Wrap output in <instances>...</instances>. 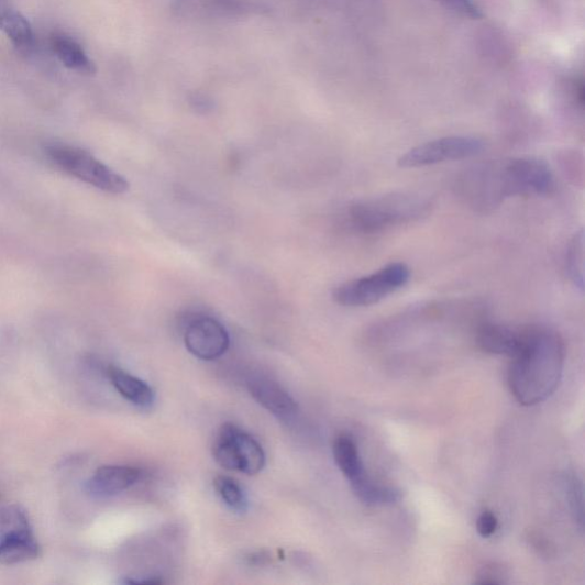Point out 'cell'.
Masks as SVG:
<instances>
[{"instance_id": "18", "label": "cell", "mask_w": 585, "mask_h": 585, "mask_svg": "<svg viewBox=\"0 0 585 585\" xmlns=\"http://www.w3.org/2000/svg\"><path fill=\"white\" fill-rule=\"evenodd\" d=\"M214 487L223 503L233 511L244 514L247 511L249 501L240 483L225 476L214 479Z\"/></svg>"}, {"instance_id": "1", "label": "cell", "mask_w": 585, "mask_h": 585, "mask_svg": "<svg viewBox=\"0 0 585 585\" xmlns=\"http://www.w3.org/2000/svg\"><path fill=\"white\" fill-rule=\"evenodd\" d=\"M553 189L550 166L536 157L479 163L465 168L455 184L457 196L479 213L493 212L512 197L544 196Z\"/></svg>"}, {"instance_id": "9", "label": "cell", "mask_w": 585, "mask_h": 585, "mask_svg": "<svg viewBox=\"0 0 585 585\" xmlns=\"http://www.w3.org/2000/svg\"><path fill=\"white\" fill-rule=\"evenodd\" d=\"M252 397L277 419L290 422L296 419L299 406L290 395L268 377H253L247 384Z\"/></svg>"}, {"instance_id": "6", "label": "cell", "mask_w": 585, "mask_h": 585, "mask_svg": "<svg viewBox=\"0 0 585 585\" xmlns=\"http://www.w3.org/2000/svg\"><path fill=\"white\" fill-rule=\"evenodd\" d=\"M41 550L25 510L18 505L0 508V564L35 561Z\"/></svg>"}, {"instance_id": "21", "label": "cell", "mask_w": 585, "mask_h": 585, "mask_svg": "<svg viewBox=\"0 0 585 585\" xmlns=\"http://www.w3.org/2000/svg\"><path fill=\"white\" fill-rule=\"evenodd\" d=\"M499 529V520L494 512L483 511L477 519V532L483 539L492 538Z\"/></svg>"}, {"instance_id": "5", "label": "cell", "mask_w": 585, "mask_h": 585, "mask_svg": "<svg viewBox=\"0 0 585 585\" xmlns=\"http://www.w3.org/2000/svg\"><path fill=\"white\" fill-rule=\"evenodd\" d=\"M411 271L402 262H393L371 275L346 282L333 291L334 301L343 307H369L402 288Z\"/></svg>"}, {"instance_id": "22", "label": "cell", "mask_w": 585, "mask_h": 585, "mask_svg": "<svg viewBox=\"0 0 585 585\" xmlns=\"http://www.w3.org/2000/svg\"><path fill=\"white\" fill-rule=\"evenodd\" d=\"M482 585H494L505 583V572L500 567L489 566L485 567L475 581Z\"/></svg>"}, {"instance_id": "20", "label": "cell", "mask_w": 585, "mask_h": 585, "mask_svg": "<svg viewBox=\"0 0 585 585\" xmlns=\"http://www.w3.org/2000/svg\"><path fill=\"white\" fill-rule=\"evenodd\" d=\"M565 490L571 514L577 522L578 528L583 530L584 523V505H583V486L575 475H566Z\"/></svg>"}, {"instance_id": "11", "label": "cell", "mask_w": 585, "mask_h": 585, "mask_svg": "<svg viewBox=\"0 0 585 585\" xmlns=\"http://www.w3.org/2000/svg\"><path fill=\"white\" fill-rule=\"evenodd\" d=\"M525 330L485 323L478 328L477 344L484 353L514 358L522 345Z\"/></svg>"}, {"instance_id": "17", "label": "cell", "mask_w": 585, "mask_h": 585, "mask_svg": "<svg viewBox=\"0 0 585 585\" xmlns=\"http://www.w3.org/2000/svg\"><path fill=\"white\" fill-rule=\"evenodd\" d=\"M0 31L9 37L20 52L31 53L35 48L33 26L19 11L13 10L0 19Z\"/></svg>"}, {"instance_id": "8", "label": "cell", "mask_w": 585, "mask_h": 585, "mask_svg": "<svg viewBox=\"0 0 585 585\" xmlns=\"http://www.w3.org/2000/svg\"><path fill=\"white\" fill-rule=\"evenodd\" d=\"M185 343L189 353L201 361L222 357L230 345L229 333L213 317L195 316L185 330Z\"/></svg>"}, {"instance_id": "2", "label": "cell", "mask_w": 585, "mask_h": 585, "mask_svg": "<svg viewBox=\"0 0 585 585\" xmlns=\"http://www.w3.org/2000/svg\"><path fill=\"white\" fill-rule=\"evenodd\" d=\"M508 385L523 406L545 401L562 382L565 344L558 332L545 328L525 329L519 353L511 358Z\"/></svg>"}, {"instance_id": "13", "label": "cell", "mask_w": 585, "mask_h": 585, "mask_svg": "<svg viewBox=\"0 0 585 585\" xmlns=\"http://www.w3.org/2000/svg\"><path fill=\"white\" fill-rule=\"evenodd\" d=\"M333 455L339 470L350 485L367 475L358 446L350 435L341 434L335 439Z\"/></svg>"}, {"instance_id": "10", "label": "cell", "mask_w": 585, "mask_h": 585, "mask_svg": "<svg viewBox=\"0 0 585 585\" xmlns=\"http://www.w3.org/2000/svg\"><path fill=\"white\" fill-rule=\"evenodd\" d=\"M141 477L136 467L129 465H104L85 483V492L95 499H108L135 485Z\"/></svg>"}, {"instance_id": "14", "label": "cell", "mask_w": 585, "mask_h": 585, "mask_svg": "<svg viewBox=\"0 0 585 585\" xmlns=\"http://www.w3.org/2000/svg\"><path fill=\"white\" fill-rule=\"evenodd\" d=\"M51 47L67 68L80 74H93L95 65L81 45L67 34L56 33L51 36Z\"/></svg>"}, {"instance_id": "15", "label": "cell", "mask_w": 585, "mask_h": 585, "mask_svg": "<svg viewBox=\"0 0 585 585\" xmlns=\"http://www.w3.org/2000/svg\"><path fill=\"white\" fill-rule=\"evenodd\" d=\"M235 453L239 463V472L254 476L257 475L266 464V454L255 439L238 428L233 435Z\"/></svg>"}, {"instance_id": "7", "label": "cell", "mask_w": 585, "mask_h": 585, "mask_svg": "<svg viewBox=\"0 0 585 585\" xmlns=\"http://www.w3.org/2000/svg\"><path fill=\"white\" fill-rule=\"evenodd\" d=\"M485 143L475 136H448L415 146L398 159L401 168H418L475 157Z\"/></svg>"}, {"instance_id": "23", "label": "cell", "mask_w": 585, "mask_h": 585, "mask_svg": "<svg viewBox=\"0 0 585 585\" xmlns=\"http://www.w3.org/2000/svg\"><path fill=\"white\" fill-rule=\"evenodd\" d=\"M448 2L466 15L473 18L481 15L478 8L475 5L473 0H448Z\"/></svg>"}, {"instance_id": "12", "label": "cell", "mask_w": 585, "mask_h": 585, "mask_svg": "<svg viewBox=\"0 0 585 585\" xmlns=\"http://www.w3.org/2000/svg\"><path fill=\"white\" fill-rule=\"evenodd\" d=\"M108 376L114 389L126 400L141 408H150L155 402V391L142 379L115 366L108 368Z\"/></svg>"}, {"instance_id": "16", "label": "cell", "mask_w": 585, "mask_h": 585, "mask_svg": "<svg viewBox=\"0 0 585 585\" xmlns=\"http://www.w3.org/2000/svg\"><path fill=\"white\" fill-rule=\"evenodd\" d=\"M358 499L367 506L394 505L400 500L401 493L397 488L374 481L368 474L361 481L351 484Z\"/></svg>"}, {"instance_id": "3", "label": "cell", "mask_w": 585, "mask_h": 585, "mask_svg": "<svg viewBox=\"0 0 585 585\" xmlns=\"http://www.w3.org/2000/svg\"><path fill=\"white\" fill-rule=\"evenodd\" d=\"M429 199L416 194H390L350 205L343 214L344 223L354 232L374 235L420 220L428 214Z\"/></svg>"}, {"instance_id": "19", "label": "cell", "mask_w": 585, "mask_h": 585, "mask_svg": "<svg viewBox=\"0 0 585 585\" xmlns=\"http://www.w3.org/2000/svg\"><path fill=\"white\" fill-rule=\"evenodd\" d=\"M566 272L571 282L584 290V233H576L566 254Z\"/></svg>"}, {"instance_id": "24", "label": "cell", "mask_w": 585, "mask_h": 585, "mask_svg": "<svg viewBox=\"0 0 585 585\" xmlns=\"http://www.w3.org/2000/svg\"><path fill=\"white\" fill-rule=\"evenodd\" d=\"M15 10L12 0H0V19L4 18L11 11Z\"/></svg>"}, {"instance_id": "4", "label": "cell", "mask_w": 585, "mask_h": 585, "mask_svg": "<svg viewBox=\"0 0 585 585\" xmlns=\"http://www.w3.org/2000/svg\"><path fill=\"white\" fill-rule=\"evenodd\" d=\"M46 155L57 168L97 189L112 195H122L130 189L121 174L77 146L54 143L47 146Z\"/></svg>"}]
</instances>
